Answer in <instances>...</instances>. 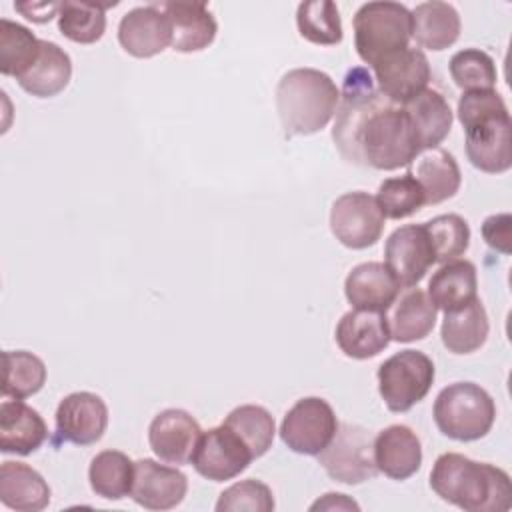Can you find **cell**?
Masks as SVG:
<instances>
[{
    "mask_svg": "<svg viewBox=\"0 0 512 512\" xmlns=\"http://www.w3.org/2000/svg\"><path fill=\"white\" fill-rule=\"evenodd\" d=\"M332 140L346 162L376 170L408 166L422 152L404 106L386 98L362 66L344 76Z\"/></svg>",
    "mask_w": 512,
    "mask_h": 512,
    "instance_id": "cell-1",
    "label": "cell"
},
{
    "mask_svg": "<svg viewBox=\"0 0 512 512\" xmlns=\"http://www.w3.org/2000/svg\"><path fill=\"white\" fill-rule=\"evenodd\" d=\"M430 488L444 502L466 512H506L512 506L510 476L498 466L470 460L458 452L436 458Z\"/></svg>",
    "mask_w": 512,
    "mask_h": 512,
    "instance_id": "cell-2",
    "label": "cell"
},
{
    "mask_svg": "<svg viewBox=\"0 0 512 512\" xmlns=\"http://www.w3.org/2000/svg\"><path fill=\"white\" fill-rule=\"evenodd\" d=\"M340 90L316 68L288 70L276 86V110L288 136L320 132L336 114Z\"/></svg>",
    "mask_w": 512,
    "mask_h": 512,
    "instance_id": "cell-3",
    "label": "cell"
},
{
    "mask_svg": "<svg viewBox=\"0 0 512 512\" xmlns=\"http://www.w3.org/2000/svg\"><path fill=\"white\" fill-rule=\"evenodd\" d=\"M432 416L444 436L472 442L490 432L496 420V404L480 384L454 382L438 392Z\"/></svg>",
    "mask_w": 512,
    "mask_h": 512,
    "instance_id": "cell-4",
    "label": "cell"
},
{
    "mask_svg": "<svg viewBox=\"0 0 512 512\" xmlns=\"http://www.w3.org/2000/svg\"><path fill=\"white\" fill-rule=\"evenodd\" d=\"M354 46L370 68L382 58L410 46L412 14L400 2H366L352 20Z\"/></svg>",
    "mask_w": 512,
    "mask_h": 512,
    "instance_id": "cell-5",
    "label": "cell"
},
{
    "mask_svg": "<svg viewBox=\"0 0 512 512\" xmlns=\"http://www.w3.org/2000/svg\"><path fill=\"white\" fill-rule=\"evenodd\" d=\"M434 362L420 350H400L378 368V390L390 412H406L430 390Z\"/></svg>",
    "mask_w": 512,
    "mask_h": 512,
    "instance_id": "cell-6",
    "label": "cell"
},
{
    "mask_svg": "<svg viewBox=\"0 0 512 512\" xmlns=\"http://www.w3.org/2000/svg\"><path fill=\"white\" fill-rule=\"evenodd\" d=\"M316 456L326 474L342 484H362L378 474L370 432L358 424H338L334 438Z\"/></svg>",
    "mask_w": 512,
    "mask_h": 512,
    "instance_id": "cell-7",
    "label": "cell"
},
{
    "mask_svg": "<svg viewBox=\"0 0 512 512\" xmlns=\"http://www.w3.org/2000/svg\"><path fill=\"white\" fill-rule=\"evenodd\" d=\"M338 430L332 406L318 396L300 398L280 424L282 442L296 454L316 456L322 452Z\"/></svg>",
    "mask_w": 512,
    "mask_h": 512,
    "instance_id": "cell-8",
    "label": "cell"
},
{
    "mask_svg": "<svg viewBox=\"0 0 512 512\" xmlns=\"http://www.w3.org/2000/svg\"><path fill=\"white\" fill-rule=\"evenodd\" d=\"M384 214L374 196L362 190L338 196L330 208V230L352 250L374 246L384 230Z\"/></svg>",
    "mask_w": 512,
    "mask_h": 512,
    "instance_id": "cell-9",
    "label": "cell"
},
{
    "mask_svg": "<svg viewBox=\"0 0 512 512\" xmlns=\"http://www.w3.org/2000/svg\"><path fill=\"white\" fill-rule=\"evenodd\" d=\"M254 460L250 448L228 426L220 424L202 432L192 454L194 470L212 482H224L240 476Z\"/></svg>",
    "mask_w": 512,
    "mask_h": 512,
    "instance_id": "cell-10",
    "label": "cell"
},
{
    "mask_svg": "<svg viewBox=\"0 0 512 512\" xmlns=\"http://www.w3.org/2000/svg\"><path fill=\"white\" fill-rule=\"evenodd\" d=\"M378 90L396 104H406L430 82V62L416 46H406L372 66Z\"/></svg>",
    "mask_w": 512,
    "mask_h": 512,
    "instance_id": "cell-11",
    "label": "cell"
},
{
    "mask_svg": "<svg viewBox=\"0 0 512 512\" xmlns=\"http://www.w3.org/2000/svg\"><path fill=\"white\" fill-rule=\"evenodd\" d=\"M384 264L400 286H416L436 256L422 224H406L396 228L384 246Z\"/></svg>",
    "mask_w": 512,
    "mask_h": 512,
    "instance_id": "cell-12",
    "label": "cell"
},
{
    "mask_svg": "<svg viewBox=\"0 0 512 512\" xmlns=\"http://www.w3.org/2000/svg\"><path fill=\"white\" fill-rule=\"evenodd\" d=\"M202 436L198 420L180 408L158 412L148 426V442L152 452L168 464H188Z\"/></svg>",
    "mask_w": 512,
    "mask_h": 512,
    "instance_id": "cell-13",
    "label": "cell"
},
{
    "mask_svg": "<svg viewBox=\"0 0 512 512\" xmlns=\"http://www.w3.org/2000/svg\"><path fill=\"white\" fill-rule=\"evenodd\" d=\"M108 426V406L94 392H72L56 408V432L62 440L90 446L96 444Z\"/></svg>",
    "mask_w": 512,
    "mask_h": 512,
    "instance_id": "cell-14",
    "label": "cell"
},
{
    "mask_svg": "<svg viewBox=\"0 0 512 512\" xmlns=\"http://www.w3.org/2000/svg\"><path fill=\"white\" fill-rule=\"evenodd\" d=\"M188 492V478L178 468L160 464L152 458L134 462V480L130 496L146 510L176 508Z\"/></svg>",
    "mask_w": 512,
    "mask_h": 512,
    "instance_id": "cell-15",
    "label": "cell"
},
{
    "mask_svg": "<svg viewBox=\"0 0 512 512\" xmlns=\"http://www.w3.org/2000/svg\"><path fill=\"white\" fill-rule=\"evenodd\" d=\"M118 42L134 58H150L172 44L168 16L156 2L128 10L118 24Z\"/></svg>",
    "mask_w": 512,
    "mask_h": 512,
    "instance_id": "cell-16",
    "label": "cell"
},
{
    "mask_svg": "<svg viewBox=\"0 0 512 512\" xmlns=\"http://www.w3.org/2000/svg\"><path fill=\"white\" fill-rule=\"evenodd\" d=\"M436 312V306L424 290L418 286L400 288L398 296L384 310L390 340L404 344L424 340L434 330Z\"/></svg>",
    "mask_w": 512,
    "mask_h": 512,
    "instance_id": "cell-17",
    "label": "cell"
},
{
    "mask_svg": "<svg viewBox=\"0 0 512 512\" xmlns=\"http://www.w3.org/2000/svg\"><path fill=\"white\" fill-rule=\"evenodd\" d=\"M372 448L378 472L392 480H406L420 470V438L404 424H392L380 430L372 440Z\"/></svg>",
    "mask_w": 512,
    "mask_h": 512,
    "instance_id": "cell-18",
    "label": "cell"
},
{
    "mask_svg": "<svg viewBox=\"0 0 512 512\" xmlns=\"http://www.w3.org/2000/svg\"><path fill=\"white\" fill-rule=\"evenodd\" d=\"M168 16L172 28V48L176 52H200L208 48L218 32L216 18L206 2H156Z\"/></svg>",
    "mask_w": 512,
    "mask_h": 512,
    "instance_id": "cell-19",
    "label": "cell"
},
{
    "mask_svg": "<svg viewBox=\"0 0 512 512\" xmlns=\"http://www.w3.org/2000/svg\"><path fill=\"white\" fill-rule=\"evenodd\" d=\"M334 338L348 358L366 360L378 356L390 344L384 312L356 308L346 312L336 326Z\"/></svg>",
    "mask_w": 512,
    "mask_h": 512,
    "instance_id": "cell-20",
    "label": "cell"
},
{
    "mask_svg": "<svg viewBox=\"0 0 512 512\" xmlns=\"http://www.w3.org/2000/svg\"><path fill=\"white\" fill-rule=\"evenodd\" d=\"M48 436L38 410L18 398H4L0 404V450L4 454H32Z\"/></svg>",
    "mask_w": 512,
    "mask_h": 512,
    "instance_id": "cell-21",
    "label": "cell"
},
{
    "mask_svg": "<svg viewBox=\"0 0 512 512\" xmlns=\"http://www.w3.org/2000/svg\"><path fill=\"white\" fill-rule=\"evenodd\" d=\"M466 156L470 164L488 174H502L512 166L510 116L490 120L466 130Z\"/></svg>",
    "mask_w": 512,
    "mask_h": 512,
    "instance_id": "cell-22",
    "label": "cell"
},
{
    "mask_svg": "<svg viewBox=\"0 0 512 512\" xmlns=\"http://www.w3.org/2000/svg\"><path fill=\"white\" fill-rule=\"evenodd\" d=\"M398 292V280L382 262H362L354 266L344 282L346 300L356 310L384 312Z\"/></svg>",
    "mask_w": 512,
    "mask_h": 512,
    "instance_id": "cell-23",
    "label": "cell"
},
{
    "mask_svg": "<svg viewBox=\"0 0 512 512\" xmlns=\"http://www.w3.org/2000/svg\"><path fill=\"white\" fill-rule=\"evenodd\" d=\"M408 166V174H412L414 180L422 186L428 206L440 204L456 196V192L460 190V166L456 158L440 146L422 150Z\"/></svg>",
    "mask_w": 512,
    "mask_h": 512,
    "instance_id": "cell-24",
    "label": "cell"
},
{
    "mask_svg": "<svg viewBox=\"0 0 512 512\" xmlns=\"http://www.w3.org/2000/svg\"><path fill=\"white\" fill-rule=\"evenodd\" d=\"M50 496V486L38 470L24 462H2L0 502L6 508L20 512H40L50 504Z\"/></svg>",
    "mask_w": 512,
    "mask_h": 512,
    "instance_id": "cell-25",
    "label": "cell"
},
{
    "mask_svg": "<svg viewBox=\"0 0 512 512\" xmlns=\"http://www.w3.org/2000/svg\"><path fill=\"white\" fill-rule=\"evenodd\" d=\"M478 276L476 266L470 260L444 262L428 282V298L436 310L452 312L468 306L476 296Z\"/></svg>",
    "mask_w": 512,
    "mask_h": 512,
    "instance_id": "cell-26",
    "label": "cell"
},
{
    "mask_svg": "<svg viewBox=\"0 0 512 512\" xmlns=\"http://www.w3.org/2000/svg\"><path fill=\"white\" fill-rule=\"evenodd\" d=\"M72 78V60L56 42L40 40L36 62L18 78L22 90L36 98H52L60 94Z\"/></svg>",
    "mask_w": 512,
    "mask_h": 512,
    "instance_id": "cell-27",
    "label": "cell"
},
{
    "mask_svg": "<svg viewBox=\"0 0 512 512\" xmlns=\"http://www.w3.org/2000/svg\"><path fill=\"white\" fill-rule=\"evenodd\" d=\"M412 14V38L428 50H446L460 36V16L448 2L430 0L418 4Z\"/></svg>",
    "mask_w": 512,
    "mask_h": 512,
    "instance_id": "cell-28",
    "label": "cell"
},
{
    "mask_svg": "<svg viewBox=\"0 0 512 512\" xmlns=\"http://www.w3.org/2000/svg\"><path fill=\"white\" fill-rule=\"evenodd\" d=\"M402 106L414 126L420 150L436 148L450 134L452 110L448 100L436 88L422 90Z\"/></svg>",
    "mask_w": 512,
    "mask_h": 512,
    "instance_id": "cell-29",
    "label": "cell"
},
{
    "mask_svg": "<svg viewBox=\"0 0 512 512\" xmlns=\"http://www.w3.org/2000/svg\"><path fill=\"white\" fill-rule=\"evenodd\" d=\"M488 314L480 298H474L468 306L444 312L440 336L442 344L452 354H472L484 346L488 338Z\"/></svg>",
    "mask_w": 512,
    "mask_h": 512,
    "instance_id": "cell-30",
    "label": "cell"
},
{
    "mask_svg": "<svg viewBox=\"0 0 512 512\" xmlns=\"http://www.w3.org/2000/svg\"><path fill=\"white\" fill-rule=\"evenodd\" d=\"M88 480L96 496L122 500L132 490L134 462L120 450H102L90 462Z\"/></svg>",
    "mask_w": 512,
    "mask_h": 512,
    "instance_id": "cell-31",
    "label": "cell"
},
{
    "mask_svg": "<svg viewBox=\"0 0 512 512\" xmlns=\"http://www.w3.org/2000/svg\"><path fill=\"white\" fill-rule=\"evenodd\" d=\"M114 4L100 2H60L58 10V30L64 38L76 44H94L102 38L106 30V8Z\"/></svg>",
    "mask_w": 512,
    "mask_h": 512,
    "instance_id": "cell-32",
    "label": "cell"
},
{
    "mask_svg": "<svg viewBox=\"0 0 512 512\" xmlns=\"http://www.w3.org/2000/svg\"><path fill=\"white\" fill-rule=\"evenodd\" d=\"M4 398H28L42 390L46 382V364L32 352L26 350H6L2 354Z\"/></svg>",
    "mask_w": 512,
    "mask_h": 512,
    "instance_id": "cell-33",
    "label": "cell"
},
{
    "mask_svg": "<svg viewBox=\"0 0 512 512\" xmlns=\"http://www.w3.org/2000/svg\"><path fill=\"white\" fill-rule=\"evenodd\" d=\"M40 54V38L26 26L8 18L0 20V72L16 80L36 62Z\"/></svg>",
    "mask_w": 512,
    "mask_h": 512,
    "instance_id": "cell-34",
    "label": "cell"
},
{
    "mask_svg": "<svg viewBox=\"0 0 512 512\" xmlns=\"http://www.w3.org/2000/svg\"><path fill=\"white\" fill-rule=\"evenodd\" d=\"M222 424L242 438L254 458L264 456L274 442L276 424L272 414L264 406L242 404L234 408Z\"/></svg>",
    "mask_w": 512,
    "mask_h": 512,
    "instance_id": "cell-35",
    "label": "cell"
},
{
    "mask_svg": "<svg viewBox=\"0 0 512 512\" xmlns=\"http://www.w3.org/2000/svg\"><path fill=\"white\" fill-rule=\"evenodd\" d=\"M296 24L300 36L312 44L334 46L342 42L340 12L330 0L302 2L296 12Z\"/></svg>",
    "mask_w": 512,
    "mask_h": 512,
    "instance_id": "cell-36",
    "label": "cell"
},
{
    "mask_svg": "<svg viewBox=\"0 0 512 512\" xmlns=\"http://www.w3.org/2000/svg\"><path fill=\"white\" fill-rule=\"evenodd\" d=\"M450 76L454 84L464 90H494L498 72L490 54L480 48L458 50L450 58Z\"/></svg>",
    "mask_w": 512,
    "mask_h": 512,
    "instance_id": "cell-37",
    "label": "cell"
},
{
    "mask_svg": "<svg viewBox=\"0 0 512 512\" xmlns=\"http://www.w3.org/2000/svg\"><path fill=\"white\" fill-rule=\"evenodd\" d=\"M432 244L436 262H450L470 246V226L458 214H440L422 224Z\"/></svg>",
    "mask_w": 512,
    "mask_h": 512,
    "instance_id": "cell-38",
    "label": "cell"
},
{
    "mask_svg": "<svg viewBox=\"0 0 512 512\" xmlns=\"http://www.w3.org/2000/svg\"><path fill=\"white\" fill-rule=\"evenodd\" d=\"M374 198L384 218H392V220L408 218L426 204L422 186L408 172L404 176L384 180Z\"/></svg>",
    "mask_w": 512,
    "mask_h": 512,
    "instance_id": "cell-39",
    "label": "cell"
},
{
    "mask_svg": "<svg viewBox=\"0 0 512 512\" xmlns=\"http://www.w3.org/2000/svg\"><path fill=\"white\" fill-rule=\"evenodd\" d=\"M274 494L268 484L248 478L240 480L232 486H228L216 502L218 512H238V510H248V512H272L274 510Z\"/></svg>",
    "mask_w": 512,
    "mask_h": 512,
    "instance_id": "cell-40",
    "label": "cell"
},
{
    "mask_svg": "<svg viewBox=\"0 0 512 512\" xmlns=\"http://www.w3.org/2000/svg\"><path fill=\"white\" fill-rule=\"evenodd\" d=\"M458 120L464 130L476 128L490 120L510 116L504 98L496 90H470L458 98Z\"/></svg>",
    "mask_w": 512,
    "mask_h": 512,
    "instance_id": "cell-41",
    "label": "cell"
},
{
    "mask_svg": "<svg viewBox=\"0 0 512 512\" xmlns=\"http://www.w3.org/2000/svg\"><path fill=\"white\" fill-rule=\"evenodd\" d=\"M484 242L502 254L512 252V216L510 214H492L482 222Z\"/></svg>",
    "mask_w": 512,
    "mask_h": 512,
    "instance_id": "cell-42",
    "label": "cell"
},
{
    "mask_svg": "<svg viewBox=\"0 0 512 512\" xmlns=\"http://www.w3.org/2000/svg\"><path fill=\"white\" fill-rule=\"evenodd\" d=\"M14 10H18L20 14H24V18L44 24L48 20H52L54 16H58L60 10V2H26V4H14Z\"/></svg>",
    "mask_w": 512,
    "mask_h": 512,
    "instance_id": "cell-43",
    "label": "cell"
},
{
    "mask_svg": "<svg viewBox=\"0 0 512 512\" xmlns=\"http://www.w3.org/2000/svg\"><path fill=\"white\" fill-rule=\"evenodd\" d=\"M310 510H360V506L340 492H328L322 498H318Z\"/></svg>",
    "mask_w": 512,
    "mask_h": 512,
    "instance_id": "cell-44",
    "label": "cell"
}]
</instances>
